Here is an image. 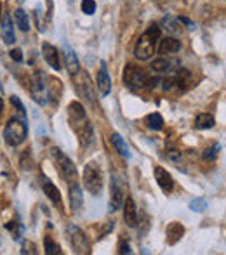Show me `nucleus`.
Wrapping results in <instances>:
<instances>
[{
	"instance_id": "f257e3e1",
	"label": "nucleus",
	"mask_w": 226,
	"mask_h": 255,
	"mask_svg": "<svg viewBox=\"0 0 226 255\" xmlns=\"http://www.w3.org/2000/svg\"><path fill=\"white\" fill-rule=\"evenodd\" d=\"M68 118H70L71 127L75 128V132L78 134L80 141L84 142V146L91 144L94 141V132H92V125L89 124L87 117H85V111L80 103L73 101L68 106Z\"/></svg>"
},
{
	"instance_id": "f03ea898",
	"label": "nucleus",
	"mask_w": 226,
	"mask_h": 255,
	"mask_svg": "<svg viewBox=\"0 0 226 255\" xmlns=\"http://www.w3.org/2000/svg\"><path fill=\"white\" fill-rule=\"evenodd\" d=\"M160 40V26L159 24H150L148 30L139 37L138 44L134 47V56L139 61H148L155 54L157 42Z\"/></svg>"
},
{
	"instance_id": "7ed1b4c3",
	"label": "nucleus",
	"mask_w": 226,
	"mask_h": 255,
	"mask_svg": "<svg viewBox=\"0 0 226 255\" xmlns=\"http://www.w3.org/2000/svg\"><path fill=\"white\" fill-rule=\"evenodd\" d=\"M124 82L129 89L139 91V89L155 85L157 80H152V78L148 77V73H146L145 70H141V68L134 66V64H127L124 70Z\"/></svg>"
},
{
	"instance_id": "20e7f679",
	"label": "nucleus",
	"mask_w": 226,
	"mask_h": 255,
	"mask_svg": "<svg viewBox=\"0 0 226 255\" xmlns=\"http://www.w3.org/2000/svg\"><path fill=\"white\" fill-rule=\"evenodd\" d=\"M28 137V127L24 124V120L19 118H10L5 124L3 128V139L9 146H19L21 142H24V139Z\"/></svg>"
},
{
	"instance_id": "39448f33",
	"label": "nucleus",
	"mask_w": 226,
	"mask_h": 255,
	"mask_svg": "<svg viewBox=\"0 0 226 255\" xmlns=\"http://www.w3.org/2000/svg\"><path fill=\"white\" fill-rule=\"evenodd\" d=\"M84 188L91 193L92 196H99L103 189V172L98 163L91 161L84 168Z\"/></svg>"
},
{
	"instance_id": "423d86ee",
	"label": "nucleus",
	"mask_w": 226,
	"mask_h": 255,
	"mask_svg": "<svg viewBox=\"0 0 226 255\" xmlns=\"http://www.w3.org/2000/svg\"><path fill=\"white\" fill-rule=\"evenodd\" d=\"M52 158H54L56 161V167H57V172H59V175L64 179L66 182H77V168H75L73 161L70 160V158L66 156L61 149L54 148L51 151Z\"/></svg>"
},
{
	"instance_id": "0eeeda50",
	"label": "nucleus",
	"mask_w": 226,
	"mask_h": 255,
	"mask_svg": "<svg viewBox=\"0 0 226 255\" xmlns=\"http://www.w3.org/2000/svg\"><path fill=\"white\" fill-rule=\"evenodd\" d=\"M30 91H31V98L35 99V103L44 106L49 101V92H47V82H44V75L40 71L35 73V77L30 82Z\"/></svg>"
},
{
	"instance_id": "6e6552de",
	"label": "nucleus",
	"mask_w": 226,
	"mask_h": 255,
	"mask_svg": "<svg viewBox=\"0 0 226 255\" xmlns=\"http://www.w3.org/2000/svg\"><path fill=\"white\" fill-rule=\"evenodd\" d=\"M66 233H68V240H70L71 247L75 249L77 254H91V247H89V242L85 238L84 231L77 226H68L66 228Z\"/></svg>"
},
{
	"instance_id": "1a4fd4ad",
	"label": "nucleus",
	"mask_w": 226,
	"mask_h": 255,
	"mask_svg": "<svg viewBox=\"0 0 226 255\" xmlns=\"http://www.w3.org/2000/svg\"><path fill=\"white\" fill-rule=\"evenodd\" d=\"M125 200V188L122 184V181L113 175L112 177V184H110V210L115 212L124 205Z\"/></svg>"
},
{
	"instance_id": "9d476101",
	"label": "nucleus",
	"mask_w": 226,
	"mask_h": 255,
	"mask_svg": "<svg viewBox=\"0 0 226 255\" xmlns=\"http://www.w3.org/2000/svg\"><path fill=\"white\" fill-rule=\"evenodd\" d=\"M63 57H64V66H66L68 73H70L71 77H75V75L80 71V63H78L77 54H75V51L68 44L63 45Z\"/></svg>"
},
{
	"instance_id": "9b49d317",
	"label": "nucleus",
	"mask_w": 226,
	"mask_h": 255,
	"mask_svg": "<svg viewBox=\"0 0 226 255\" xmlns=\"http://www.w3.org/2000/svg\"><path fill=\"white\" fill-rule=\"evenodd\" d=\"M40 184H42V189H44V193L47 195V198L51 200V202L54 203L57 208H63V202H61V193H59V189L56 188V184H52V182L49 181L45 175H42V177H40Z\"/></svg>"
},
{
	"instance_id": "f8f14e48",
	"label": "nucleus",
	"mask_w": 226,
	"mask_h": 255,
	"mask_svg": "<svg viewBox=\"0 0 226 255\" xmlns=\"http://www.w3.org/2000/svg\"><path fill=\"white\" fill-rule=\"evenodd\" d=\"M42 54H44V59L47 61V64L52 68V70L59 71L61 70V59H59V51L54 47V45L44 42L42 44Z\"/></svg>"
},
{
	"instance_id": "ddd939ff",
	"label": "nucleus",
	"mask_w": 226,
	"mask_h": 255,
	"mask_svg": "<svg viewBox=\"0 0 226 255\" xmlns=\"http://www.w3.org/2000/svg\"><path fill=\"white\" fill-rule=\"evenodd\" d=\"M124 221L129 228H136L138 226V208H136L134 200L129 196V198L124 200Z\"/></svg>"
},
{
	"instance_id": "4468645a",
	"label": "nucleus",
	"mask_w": 226,
	"mask_h": 255,
	"mask_svg": "<svg viewBox=\"0 0 226 255\" xmlns=\"http://www.w3.org/2000/svg\"><path fill=\"white\" fill-rule=\"evenodd\" d=\"M96 85H98V91L103 98H106V96L110 94V91H112V80H110V77H108V71H106L105 63L101 64V68H99V71H98Z\"/></svg>"
},
{
	"instance_id": "2eb2a0df",
	"label": "nucleus",
	"mask_w": 226,
	"mask_h": 255,
	"mask_svg": "<svg viewBox=\"0 0 226 255\" xmlns=\"http://www.w3.org/2000/svg\"><path fill=\"white\" fill-rule=\"evenodd\" d=\"M155 179H157V184L160 186L164 193H171L172 188H174V181H172V175L169 172L166 170L164 167H155Z\"/></svg>"
},
{
	"instance_id": "dca6fc26",
	"label": "nucleus",
	"mask_w": 226,
	"mask_h": 255,
	"mask_svg": "<svg viewBox=\"0 0 226 255\" xmlns=\"http://www.w3.org/2000/svg\"><path fill=\"white\" fill-rule=\"evenodd\" d=\"M68 198H70V207L71 210H80L82 205H84V195H82V189L78 186V182H71L70 188H68Z\"/></svg>"
},
{
	"instance_id": "f3484780",
	"label": "nucleus",
	"mask_w": 226,
	"mask_h": 255,
	"mask_svg": "<svg viewBox=\"0 0 226 255\" xmlns=\"http://www.w3.org/2000/svg\"><path fill=\"white\" fill-rule=\"evenodd\" d=\"M2 38L7 45H12L16 42V33H14V24H12V19H10L9 14H3L2 17Z\"/></svg>"
},
{
	"instance_id": "a211bd4d",
	"label": "nucleus",
	"mask_w": 226,
	"mask_h": 255,
	"mask_svg": "<svg viewBox=\"0 0 226 255\" xmlns=\"http://www.w3.org/2000/svg\"><path fill=\"white\" fill-rule=\"evenodd\" d=\"M179 51H181V42L176 37H166L160 40L159 52L162 54V56H166V54H176Z\"/></svg>"
},
{
	"instance_id": "6ab92c4d",
	"label": "nucleus",
	"mask_w": 226,
	"mask_h": 255,
	"mask_svg": "<svg viewBox=\"0 0 226 255\" xmlns=\"http://www.w3.org/2000/svg\"><path fill=\"white\" fill-rule=\"evenodd\" d=\"M183 235H185V228H183V224H179V222H172V224L167 226V243H169V245L178 243L179 240L183 238Z\"/></svg>"
},
{
	"instance_id": "aec40b11",
	"label": "nucleus",
	"mask_w": 226,
	"mask_h": 255,
	"mask_svg": "<svg viewBox=\"0 0 226 255\" xmlns=\"http://www.w3.org/2000/svg\"><path fill=\"white\" fill-rule=\"evenodd\" d=\"M110 141H112V144H113V148H115V151H117L120 156H124V158H131V151H129V146L125 144V141L122 139V135L120 134H112V137H110Z\"/></svg>"
},
{
	"instance_id": "412c9836",
	"label": "nucleus",
	"mask_w": 226,
	"mask_h": 255,
	"mask_svg": "<svg viewBox=\"0 0 226 255\" xmlns=\"http://www.w3.org/2000/svg\"><path fill=\"white\" fill-rule=\"evenodd\" d=\"M14 23L19 28L21 31H28L30 30V17H28V12H24L23 9H16L14 10Z\"/></svg>"
},
{
	"instance_id": "4be33fe9",
	"label": "nucleus",
	"mask_w": 226,
	"mask_h": 255,
	"mask_svg": "<svg viewBox=\"0 0 226 255\" xmlns=\"http://www.w3.org/2000/svg\"><path fill=\"white\" fill-rule=\"evenodd\" d=\"M214 117L213 115H209V113H202V115H199L197 117V120H195V127L199 128V130H207V128H213L214 127Z\"/></svg>"
},
{
	"instance_id": "5701e85b",
	"label": "nucleus",
	"mask_w": 226,
	"mask_h": 255,
	"mask_svg": "<svg viewBox=\"0 0 226 255\" xmlns=\"http://www.w3.org/2000/svg\"><path fill=\"white\" fill-rule=\"evenodd\" d=\"M176 63H172L169 59H155L152 63V71H155V73H169L172 70V66H174Z\"/></svg>"
},
{
	"instance_id": "b1692460",
	"label": "nucleus",
	"mask_w": 226,
	"mask_h": 255,
	"mask_svg": "<svg viewBox=\"0 0 226 255\" xmlns=\"http://www.w3.org/2000/svg\"><path fill=\"white\" fill-rule=\"evenodd\" d=\"M146 124L152 130H162L164 128V118L160 113H150L146 117Z\"/></svg>"
},
{
	"instance_id": "393cba45",
	"label": "nucleus",
	"mask_w": 226,
	"mask_h": 255,
	"mask_svg": "<svg viewBox=\"0 0 226 255\" xmlns=\"http://www.w3.org/2000/svg\"><path fill=\"white\" fill-rule=\"evenodd\" d=\"M5 229L7 231H10V236H12L14 240H19L21 238V235H23V231H24V228L19 224V222H7L5 224Z\"/></svg>"
},
{
	"instance_id": "a878e982",
	"label": "nucleus",
	"mask_w": 226,
	"mask_h": 255,
	"mask_svg": "<svg viewBox=\"0 0 226 255\" xmlns=\"http://www.w3.org/2000/svg\"><path fill=\"white\" fill-rule=\"evenodd\" d=\"M44 245H45V254H47V255H56V254L59 255V254H63V252H61V247L57 245V243L52 242V238H49V236L44 240Z\"/></svg>"
},
{
	"instance_id": "bb28decb",
	"label": "nucleus",
	"mask_w": 226,
	"mask_h": 255,
	"mask_svg": "<svg viewBox=\"0 0 226 255\" xmlns=\"http://www.w3.org/2000/svg\"><path fill=\"white\" fill-rule=\"evenodd\" d=\"M220 151H221V144H220V142H214L211 148H207L206 151H204V158L213 161V160H216V158H218Z\"/></svg>"
},
{
	"instance_id": "cd10ccee",
	"label": "nucleus",
	"mask_w": 226,
	"mask_h": 255,
	"mask_svg": "<svg viewBox=\"0 0 226 255\" xmlns=\"http://www.w3.org/2000/svg\"><path fill=\"white\" fill-rule=\"evenodd\" d=\"M190 210H193V212H204L206 210V207H207V202H206V198H195V200H192L190 202Z\"/></svg>"
},
{
	"instance_id": "c85d7f7f",
	"label": "nucleus",
	"mask_w": 226,
	"mask_h": 255,
	"mask_svg": "<svg viewBox=\"0 0 226 255\" xmlns=\"http://www.w3.org/2000/svg\"><path fill=\"white\" fill-rule=\"evenodd\" d=\"M10 103H12V106L16 108L17 115H19V117L24 120V118H26V110H24L23 103L19 101V98H17V96H10Z\"/></svg>"
},
{
	"instance_id": "c756f323",
	"label": "nucleus",
	"mask_w": 226,
	"mask_h": 255,
	"mask_svg": "<svg viewBox=\"0 0 226 255\" xmlns=\"http://www.w3.org/2000/svg\"><path fill=\"white\" fill-rule=\"evenodd\" d=\"M82 12L91 16L96 12V2L94 0H82Z\"/></svg>"
},
{
	"instance_id": "7c9ffc66",
	"label": "nucleus",
	"mask_w": 226,
	"mask_h": 255,
	"mask_svg": "<svg viewBox=\"0 0 226 255\" xmlns=\"http://www.w3.org/2000/svg\"><path fill=\"white\" fill-rule=\"evenodd\" d=\"M9 54H10V59H14L16 63H21V61H23V52H21V49H12Z\"/></svg>"
},
{
	"instance_id": "2f4dec72",
	"label": "nucleus",
	"mask_w": 226,
	"mask_h": 255,
	"mask_svg": "<svg viewBox=\"0 0 226 255\" xmlns=\"http://www.w3.org/2000/svg\"><path fill=\"white\" fill-rule=\"evenodd\" d=\"M167 158L172 161H179L181 160V151H178V149H169V151H167Z\"/></svg>"
},
{
	"instance_id": "473e14b6",
	"label": "nucleus",
	"mask_w": 226,
	"mask_h": 255,
	"mask_svg": "<svg viewBox=\"0 0 226 255\" xmlns=\"http://www.w3.org/2000/svg\"><path fill=\"white\" fill-rule=\"evenodd\" d=\"M164 23H166V24H169V26H166L167 28V30H169V31H172V33H178V28H174L176 26V24H174V21H172L171 19V17H169V19H166V21H164Z\"/></svg>"
},
{
	"instance_id": "72a5a7b5",
	"label": "nucleus",
	"mask_w": 226,
	"mask_h": 255,
	"mask_svg": "<svg viewBox=\"0 0 226 255\" xmlns=\"http://www.w3.org/2000/svg\"><path fill=\"white\" fill-rule=\"evenodd\" d=\"M131 252H132V250L129 249V243H127V242H125V245H124V243H120V249H118V254H131Z\"/></svg>"
},
{
	"instance_id": "f704fd0d",
	"label": "nucleus",
	"mask_w": 226,
	"mask_h": 255,
	"mask_svg": "<svg viewBox=\"0 0 226 255\" xmlns=\"http://www.w3.org/2000/svg\"><path fill=\"white\" fill-rule=\"evenodd\" d=\"M2 113H3V101L0 99V117H2Z\"/></svg>"
},
{
	"instance_id": "c9c22d12",
	"label": "nucleus",
	"mask_w": 226,
	"mask_h": 255,
	"mask_svg": "<svg viewBox=\"0 0 226 255\" xmlns=\"http://www.w3.org/2000/svg\"><path fill=\"white\" fill-rule=\"evenodd\" d=\"M0 14H2V2H0Z\"/></svg>"
}]
</instances>
